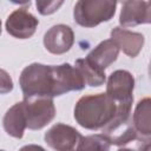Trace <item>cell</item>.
<instances>
[{"mask_svg":"<svg viewBox=\"0 0 151 151\" xmlns=\"http://www.w3.org/2000/svg\"><path fill=\"white\" fill-rule=\"evenodd\" d=\"M19 85L24 98H53L71 91H80L86 86L80 72L68 63L61 65L32 63L21 71Z\"/></svg>","mask_w":151,"mask_h":151,"instance_id":"6da1fadb","label":"cell"},{"mask_svg":"<svg viewBox=\"0 0 151 151\" xmlns=\"http://www.w3.org/2000/svg\"><path fill=\"white\" fill-rule=\"evenodd\" d=\"M117 114V103L107 93L81 97L74 106V119L84 129L98 131L106 127Z\"/></svg>","mask_w":151,"mask_h":151,"instance_id":"7a4b0ae2","label":"cell"},{"mask_svg":"<svg viewBox=\"0 0 151 151\" xmlns=\"http://www.w3.org/2000/svg\"><path fill=\"white\" fill-rule=\"evenodd\" d=\"M117 0H78L73 8L74 21L86 28L110 21L116 13Z\"/></svg>","mask_w":151,"mask_h":151,"instance_id":"3957f363","label":"cell"},{"mask_svg":"<svg viewBox=\"0 0 151 151\" xmlns=\"http://www.w3.org/2000/svg\"><path fill=\"white\" fill-rule=\"evenodd\" d=\"M21 105L28 130H41L55 117V106L51 97L24 98Z\"/></svg>","mask_w":151,"mask_h":151,"instance_id":"277c9868","label":"cell"},{"mask_svg":"<svg viewBox=\"0 0 151 151\" xmlns=\"http://www.w3.org/2000/svg\"><path fill=\"white\" fill-rule=\"evenodd\" d=\"M134 78L126 70L113 71L106 83V93L116 103H133Z\"/></svg>","mask_w":151,"mask_h":151,"instance_id":"5b68a950","label":"cell"},{"mask_svg":"<svg viewBox=\"0 0 151 151\" xmlns=\"http://www.w3.org/2000/svg\"><path fill=\"white\" fill-rule=\"evenodd\" d=\"M39 25V20L26 7L13 11L6 19V31L17 39H28L33 37Z\"/></svg>","mask_w":151,"mask_h":151,"instance_id":"8992f818","label":"cell"},{"mask_svg":"<svg viewBox=\"0 0 151 151\" xmlns=\"http://www.w3.org/2000/svg\"><path fill=\"white\" fill-rule=\"evenodd\" d=\"M81 134L71 125L63 123L54 124L48 129L44 136L45 143L53 150L57 151H68L73 150L79 143Z\"/></svg>","mask_w":151,"mask_h":151,"instance_id":"52a82bcc","label":"cell"},{"mask_svg":"<svg viewBox=\"0 0 151 151\" xmlns=\"http://www.w3.org/2000/svg\"><path fill=\"white\" fill-rule=\"evenodd\" d=\"M44 46L52 54H64L74 44L73 29L65 24H58L47 29L44 34Z\"/></svg>","mask_w":151,"mask_h":151,"instance_id":"ba28073f","label":"cell"},{"mask_svg":"<svg viewBox=\"0 0 151 151\" xmlns=\"http://www.w3.org/2000/svg\"><path fill=\"white\" fill-rule=\"evenodd\" d=\"M150 0H126L123 2L119 24L123 27H133L142 24H150Z\"/></svg>","mask_w":151,"mask_h":151,"instance_id":"9c48e42d","label":"cell"},{"mask_svg":"<svg viewBox=\"0 0 151 151\" xmlns=\"http://www.w3.org/2000/svg\"><path fill=\"white\" fill-rule=\"evenodd\" d=\"M131 123L137 132L138 143L150 144L151 140V100L149 97L140 99L131 117Z\"/></svg>","mask_w":151,"mask_h":151,"instance_id":"30bf717a","label":"cell"},{"mask_svg":"<svg viewBox=\"0 0 151 151\" xmlns=\"http://www.w3.org/2000/svg\"><path fill=\"white\" fill-rule=\"evenodd\" d=\"M111 39L117 44L119 51H123L127 57L136 58L145 42V38L139 32H132L123 27H114L111 31Z\"/></svg>","mask_w":151,"mask_h":151,"instance_id":"8fae6325","label":"cell"},{"mask_svg":"<svg viewBox=\"0 0 151 151\" xmlns=\"http://www.w3.org/2000/svg\"><path fill=\"white\" fill-rule=\"evenodd\" d=\"M119 54V47L112 39L100 41L86 57L85 59L99 71H105L112 65Z\"/></svg>","mask_w":151,"mask_h":151,"instance_id":"7c38bea8","label":"cell"},{"mask_svg":"<svg viewBox=\"0 0 151 151\" xmlns=\"http://www.w3.org/2000/svg\"><path fill=\"white\" fill-rule=\"evenodd\" d=\"M2 126L8 136L17 139L24 137V132L27 127H26V119L21 101L15 103L12 107H9L6 111L2 119Z\"/></svg>","mask_w":151,"mask_h":151,"instance_id":"4fadbf2b","label":"cell"},{"mask_svg":"<svg viewBox=\"0 0 151 151\" xmlns=\"http://www.w3.org/2000/svg\"><path fill=\"white\" fill-rule=\"evenodd\" d=\"M74 66L83 76L85 84L91 87H98L101 86L106 81V74L105 71H99L94 66H92L85 58L77 59Z\"/></svg>","mask_w":151,"mask_h":151,"instance_id":"5bb4252c","label":"cell"},{"mask_svg":"<svg viewBox=\"0 0 151 151\" xmlns=\"http://www.w3.org/2000/svg\"><path fill=\"white\" fill-rule=\"evenodd\" d=\"M76 147L77 150H109L111 147V144L105 134L97 133L85 137L81 136Z\"/></svg>","mask_w":151,"mask_h":151,"instance_id":"9a60e30c","label":"cell"},{"mask_svg":"<svg viewBox=\"0 0 151 151\" xmlns=\"http://www.w3.org/2000/svg\"><path fill=\"white\" fill-rule=\"evenodd\" d=\"M64 1L65 0H35L37 11L41 15H51L63 6Z\"/></svg>","mask_w":151,"mask_h":151,"instance_id":"2e32d148","label":"cell"},{"mask_svg":"<svg viewBox=\"0 0 151 151\" xmlns=\"http://www.w3.org/2000/svg\"><path fill=\"white\" fill-rule=\"evenodd\" d=\"M13 80L9 73L2 68H0V94H6L13 91Z\"/></svg>","mask_w":151,"mask_h":151,"instance_id":"e0dca14e","label":"cell"},{"mask_svg":"<svg viewBox=\"0 0 151 151\" xmlns=\"http://www.w3.org/2000/svg\"><path fill=\"white\" fill-rule=\"evenodd\" d=\"M9 1L13 4H17V5H25V4L29 5V2H31V0H9Z\"/></svg>","mask_w":151,"mask_h":151,"instance_id":"ac0fdd59","label":"cell"},{"mask_svg":"<svg viewBox=\"0 0 151 151\" xmlns=\"http://www.w3.org/2000/svg\"><path fill=\"white\" fill-rule=\"evenodd\" d=\"M117 1H120V2H122V4H123V2H125V1H126V0H117Z\"/></svg>","mask_w":151,"mask_h":151,"instance_id":"d6986e66","label":"cell"},{"mask_svg":"<svg viewBox=\"0 0 151 151\" xmlns=\"http://www.w3.org/2000/svg\"><path fill=\"white\" fill-rule=\"evenodd\" d=\"M0 34H1V20H0Z\"/></svg>","mask_w":151,"mask_h":151,"instance_id":"ffe728a7","label":"cell"}]
</instances>
